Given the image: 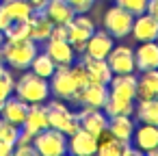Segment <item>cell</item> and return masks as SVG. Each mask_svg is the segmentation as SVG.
I'll return each instance as SVG.
<instances>
[{
	"mask_svg": "<svg viewBox=\"0 0 158 156\" xmlns=\"http://www.w3.org/2000/svg\"><path fill=\"white\" fill-rule=\"evenodd\" d=\"M5 65V61H2V54H0V67H2Z\"/></svg>",
	"mask_w": 158,
	"mask_h": 156,
	"instance_id": "obj_43",
	"label": "cell"
},
{
	"mask_svg": "<svg viewBox=\"0 0 158 156\" xmlns=\"http://www.w3.org/2000/svg\"><path fill=\"white\" fill-rule=\"evenodd\" d=\"M108 93L123 98V100H136V76L132 74H113L108 82Z\"/></svg>",
	"mask_w": 158,
	"mask_h": 156,
	"instance_id": "obj_15",
	"label": "cell"
},
{
	"mask_svg": "<svg viewBox=\"0 0 158 156\" xmlns=\"http://www.w3.org/2000/svg\"><path fill=\"white\" fill-rule=\"evenodd\" d=\"M134 115L141 124H154L158 126V98H149V100H139V104L134 106Z\"/></svg>",
	"mask_w": 158,
	"mask_h": 156,
	"instance_id": "obj_27",
	"label": "cell"
},
{
	"mask_svg": "<svg viewBox=\"0 0 158 156\" xmlns=\"http://www.w3.org/2000/svg\"><path fill=\"white\" fill-rule=\"evenodd\" d=\"M13 154H18V156H33L37 152H35V145L33 143H22V145H15L13 147Z\"/></svg>",
	"mask_w": 158,
	"mask_h": 156,
	"instance_id": "obj_36",
	"label": "cell"
},
{
	"mask_svg": "<svg viewBox=\"0 0 158 156\" xmlns=\"http://www.w3.org/2000/svg\"><path fill=\"white\" fill-rule=\"evenodd\" d=\"M44 13L52 20V24H69L72 18L76 15V11L72 9V5L67 0H48L46 7H44Z\"/></svg>",
	"mask_w": 158,
	"mask_h": 156,
	"instance_id": "obj_22",
	"label": "cell"
},
{
	"mask_svg": "<svg viewBox=\"0 0 158 156\" xmlns=\"http://www.w3.org/2000/svg\"><path fill=\"white\" fill-rule=\"evenodd\" d=\"M13 89H15L13 74L2 65V67H0V102H5L9 95H13Z\"/></svg>",
	"mask_w": 158,
	"mask_h": 156,
	"instance_id": "obj_30",
	"label": "cell"
},
{
	"mask_svg": "<svg viewBox=\"0 0 158 156\" xmlns=\"http://www.w3.org/2000/svg\"><path fill=\"white\" fill-rule=\"evenodd\" d=\"M67 152L74 156H91L98 152V137L78 128L74 134L67 137Z\"/></svg>",
	"mask_w": 158,
	"mask_h": 156,
	"instance_id": "obj_11",
	"label": "cell"
},
{
	"mask_svg": "<svg viewBox=\"0 0 158 156\" xmlns=\"http://www.w3.org/2000/svg\"><path fill=\"white\" fill-rule=\"evenodd\" d=\"M158 98V70H145L136 78V100Z\"/></svg>",
	"mask_w": 158,
	"mask_h": 156,
	"instance_id": "obj_24",
	"label": "cell"
},
{
	"mask_svg": "<svg viewBox=\"0 0 158 156\" xmlns=\"http://www.w3.org/2000/svg\"><path fill=\"white\" fill-rule=\"evenodd\" d=\"M69 70H72V76H74V80H76V85L78 87H85L87 82H89V74H87V67H85V63L80 61V63H72L69 65Z\"/></svg>",
	"mask_w": 158,
	"mask_h": 156,
	"instance_id": "obj_34",
	"label": "cell"
},
{
	"mask_svg": "<svg viewBox=\"0 0 158 156\" xmlns=\"http://www.w3.org/2000/svg\"><path fill=\"white\" fill-rule=\"evenodd\" d=\"M22 128H26L28 132L37 134L46 128H50V121H48V106L44 102L39 104H28V111H26V117H24V124Z\"/></svg>",
	"mask_w": 158,
	"mask_h": 156,
	"instance_id": "obj_17",
	"label": "cell"
},
{
	"mask_svg": "<svg viewBox=\"0 0 158 156\" xmlns=\"http://www.w3.org/2000/svg\"><path fill=\"white\" fill-rule=\"evenodd\" d=\"M0 5H2V9L9 13V18L13 22L28 20L35 13V9H33V5L28 2V0H0Z\"/></svg>",
	"mask_w": 158,
	"mask_h": 156,
	"instance_id": "obj_26",
	"label": "cell"
},
{
	"mask_svg": "<svg viewBox=\"0 0 158 156\" xmlns=\"http://www.w3.org/2000/svg\"><path fill=\"white\" fill-rule=\"evenodd\" d=\"M13 93L20 100H24L26 104H39L50 98V82H48V78L37 76L35 72H24L22 78L15 82Z\"/></svg>",
	"mask_w": 158,
	"mask_h": 156,
	"instance_id": "obj_2",
	"label": "cell"
},
{
	"mask_svg": "<svg viewBox=\"0 0 158 156\" xmlns=\"http://www.w3.org/2000/svg\"><path fill=\"white\" fill-rule=\"evenodd\" d=\"M31 39V24L28 20H22V22H13L7 31H5V39Z\"/></svg>",
	"mask_w": 158,
	"mask_h": 156,
	"instance_id": "obj_31",
	"label": "cell"
},
{
	"mask_svg": "<svg viewBox=\"0 0 158 156\" xmlns=\"http://www.w3.org/2000/svg\"><path fill=\"white\" fill-rule=\"evenodd\" d=\"M67 2L72 5V9H74L76 13H87V11L93 9L95 0H67Z\"/></svg>",
	"mask_w": 158,
	"mask_h": 156,
	"instance_id": "obj_35",
	"label": "cell"
},
{
	"mask_svg": "<svg viewBox=\"0 0 158 156\" xmlns=\"http://www.w3.org/2000/svg\"><path fill=\"white\" fill-rule=\"evenodd\" d=\"M28 24H31V39L37 41V44H46L52 35V20L44 13V11H35L31 18H28Z\"/></svg>",
	"mask_w": 158,
	"mask_h": 156,
	"instance_id": "obj_21",
	"label": "cell"
},
{
	"mask_svg": "<svg viewBox=\"0 0 158 156\" xmlns=\"http://www.w3.org/2000/svg\"><path fill=\"white\" fill-rule=\"evenodd\" d=\"M26 111H28V104L24 100H20L18 95H9L2 102V106H0V117L15 124V126H22L24 117H26Z\"/></svg>",
	"mask_w": 158,
	"mask_h": 156,
	"instance_id": "obj_20",
	"label": "cell"
},
{
	"mask_svg": "<svg viewBox=\"0 0 158 156\" xmlns=\"http://www.w3.org/2000/svg\"><path fill=\"white\" fill-rule=\"evenodd\" d=\"M2 41H5V35H2V33H0V46H2Z\"/></svg>",
	"mask_w": 158,
	"mask_h": 156,
	"instance_id": "obj_42",
	"label": "cell"
},
{
	"mask_svg": "<svg viewBox=\"0 0 158 156\" xmlns=\"http://www.w3.org/2000/svg\"><path fill=\"white\" fill-rule=\"evenodd\" d=\"M130 143H134V147L139 152L147 154L149 150H154L158 145V126H154V124H141V126H136Z\"/></svg>",
	"mask_w": 158,
	"mask_h": 156,
	"instance_id": "obj_19",
	"label": "cell"
},
{
	"mask_svg": "<svg viewBox=\"0 0 158 156\" xmlns=\"http://www.w3.org/2000/svg\"><path fill=\"white\" fill-rule=\"evenodd\" d=\"M134 65L139 72L158 70V44L156 41H141V46L134 50Z\"/></svg>",
	"mask_w": 158,
	"mask_h": 156,
	"instance_id": "obj_18",
	"label": "cell"
},
{
	"mask_svg": "<svg viewBox=\"0 0 158 156\" xmlns=\"http://www.w3.org/2000/svg\"><path fill=\"white\" fill-rule=\"evenodd\" d=\"M44 52H48L56 65H72L76 59V48L67 39H48Z\"/></svg>",
	"mask_w": 158,
	"mask_h": 156,
	"instance_id": "obj_16",
	"label": "cell"
},
{
	"mask_svg": "<svg viewBox=\"0 0 158 156\" xmlns=\"http://www.w3.org/2000/svg\"><path fill=\"white\" fill-rule=\"evenodd\" d=\"M2 61L13 70H28L35 54H37V41L33 39H5L0 46Z\"/></svg>",
	"mask_w": 158,
	"mask_h": 156,
	"instance_id": "obj_1",
	"label": "cell"
},
{
	"mask_svg": "<svg viewBox=\"0 0 158 156\" xmlns=\"http://www.w3.org/2000/svg\"><path fill=\"white\" fill-rule=\"evenodd\" d=\"M95 26H93V20L87 18L85 13H76L72 18V22L67 24V41L76 48V50H82L87 39L93 35Z\"/></svg>",
	"mask_w": 158,
	"mask_h": 156,
	"instance_id": "obj_8",
	"label": "cell"
},
{
	"mask_svg": "<svg viewBox=\"0 0 158 156\" xmlns=\"http://www.w3.org/2000/svg\"><path fill=\"white\" fill-rule=\"evenodd\" d=\"M156 44H158V37H156Z\"/></svg>",
	"mask_w": 158,
	"mask_h": 156,
	"instance_id": "obj_44",
	"label": "cell"
},
{
	"mask_svg": "<svg viewBox=\"0 0 158 156\" xmlns=\"http://www.w3.org/2000/svg\"><path fill=\"white\" fill-rule=\"evenodd\" d=\"M147 154H149V156H158V145H156V147H154V150H149V152H147Z\"/></svg>",
	"mask_w": 158,
	"mask_h": 156,
	"instance_id": "obj_41",
	"label": "cell"
},
{
	"mask_svg": "<svg viewBox=\"0 0 158 156\" xmlns=\"http://www.w3.org/2000/svg\"><path fill=\"white\" fill-rule=\"evenodd\" d=\"M85 67H87V74H89V80H95V82H102V85H108L110 78H113V72L106 63V59H93V57H87L82 59Z\"/></svg>",
	"mask_w": 158,
	"mask_h": 156,
	"instance_id": "obj_25",
	"label": "cell"
},
{
	"mask_svg": "<svg viewBox=\"0 0 158 156\" xmlns=\"http://www.w3.org/2000/svg\"><path fill=\"white\" fill-rule=\"evenodd\" d=\"M145 13H149L152 18H156V20H158V0H149V2H147V9H145Z\"/></svg>",
	"mask_w": 158,
	"mask_h": 156,
	"instance_id": "obj_38",
	"label": "cell"
},
{
	"mask_svg": "<svg viewBox=\"0 0 158 156\" xmlns=\"http://www.w3.org/2000/svg\"><path fill=\"white\" fill-rule=\"evenodd\" d=\"M18 134H20V126H15V124H11V121L0 117V141H7V143L15 145Z\"/></svg>",
	"mask_w": 158,
	"mask_h": 156,
	"instance_id": "obj_32",
	"label": "cell"
},
{
	"mask_svg": "<svg viewBox=\"0 0 158 156\" xmlns=\"http://www.w3.org/2000/svg\"><path fill=\"white\" fill-rule=\"evenodd\" d=\"M48 106V121H50V128H56L61 132H65L67 137L74 134L78 128H80V121H78V115L72 113L61 100H54Z\"/></svg>",
	"mask_w": 158,
	"mask_h": 156,
	"instance_id": "obj_5",
	"label": "cell"
},
{
	"mask_svg": "<svg viewBox=\"0 0 158 156\" xmlns=\"http://www.w3.org/2000/svg\"><path fill=\"white\" fill-rule=\"evenodd\" d=\"M95 154H102V156H130V154H141L136 147H132L130 143H123L119 139H115L108 128L98 137V152Z\"/></svg>",
	"mask_w": 158,
	"mask_h": 156,
	"instance_id": "obj_12",
	"label": "cell"
},
{
	"mask_svg": "<svg viewBox=\"0 0 158 156\" xmlns=\"http://www.w3.org/2000/svg\"><path fill=\"white\" fill-rule=\"evenodd\" d=\"M106 98H108V85H102V82L89 80L85 87H78L69 100H72L74 104H80V106L102 108L104 102H106Z\"/></svg>",
	"mask_w": 158,
	"mask_h": 156,
	"instance_id": "obj_6",
	"label": "cell"
},
{
	"mask_svg": "<svg viewBox=\"0 0 158 156\" xmlns=\"http://www.w3.org/2000/svg\"><path fill=\"white\" fill-rule=\"evenodd\" d=\"M13 147L15 145L7 143V141H0V156H11L13 154Z\"/></svg>",
	"mask_w": 158,
	"mask_h": 156,
	"instance_id": "obj_39",
	"label": "cell"
},
{
	"mask_svg": "<svg viewBox=\"0 0 158 156\" xmlns=\"http://www.w3.org/2000/svg\"><path fill=\"white\" fill-rule=\"evenodd\" d=\"M28 2L33 5V9H35V11H44V7H46L48 0H28Z\"/></svg>",
	"mask_w": 158,
	"mask_h": 156,
	"instance_id": "obj_40",
	"label": "cell"
},
{
	"mask_svg": "<svg viewBox=\"0 0 158 156\" xmlns=\"http://www.w3.org/2000/svg\"><path fill=\"white\" fill-rule=\"evenodd\" d=\"M132 22H134V15L130 11H126L123 7H119V5L110 7L104 13V31L115 39L128 37L130 31H132Z\"/></svg>",
	"mask_w": 158,
	"mask_h": 156,
	"instance_id": "obj_4",
	"label": "cell"
},
{
	"mask_svg": "<svg viewBox=\"0 0 158 156\" xmlns=\"http://www.w3.org/2000/svg\"><path fill=\"white\" fill-rule=\"evenodd\" d=\"M106 63L113 74H132L136 70L134 65V50L128 46H113V50L106 57Z\"/></svg>",
	"mask_w": 158,
	"mask_h": 156,
	"instance_id": "obj_9",
	"label": "cell"
},
{
	"mask_svg": "<svg viewBox=\"0 0 158 156\" xmlns=\"http://www.w3.org/2000/svg\"><path fill=\"white\" fill-rule=\"evenodd\" d=\"M134 128L136 126H134V121H132L130 115H113V117H108V132L115 139L123 141V143H130L132 141Z\"/></svg>",
	"mask_w": 158,
	"mask_h": 156,
	"instance_id": "obj_23",
	"label": "cell"
},
{
	"mask_svg": "<svg viewBox=\"0 0 158 156\" xmlns=\"http://www.w3.org/2000/svg\"><path fill=\"white\" fill-rule=\"evenodd\" d=\"M33 145L41 156H63L67 154V134L56 128H46L35 134Z\"/></svg>",
	"mask_w": 158,
	"mask_h": 156,
	"instance_id": "obj_3",
	"label": "cell"
},
{
	"mask_svg": "<svg viewBox=\"0 0 158 156\" xmlns=\"http://www.w3.org/2000/svg\"><path fill=\"white\" fill-rule=\"evenodd\" d=\"M102 111L108 117H113V115H132L134 113V100H123V98H117V95L108 93Z\"/></svg>",
	"mask_w": 158,
	"mask_h": 156,
	"instance_id": "obj_28",
	"label": "cell"
},
{
	"mask_svg": "<svg viewBox=\"0 0 158 156\" xmlns=\"http://www.w3.org/2000/svg\"><path fill=\"white\" fill-rule=\"evenodd\" d=\"M11 24H13V20H11V18H9V13L2 9V5H0V33L5 35V31H7Z\"/></svg>",
	"mask_w": 158,
	"mask_h": 156,
	"instance_id": "obj_37",
	"label": "cell"
},
{
	"mask_svg": "<svg viewBox=\"0 0 158 156\" xmlns=\"http://www.w3.org/2000/svg\"><path fill=\"white\" fill-rule=\"evenodd\" d=\"M130 35H132L136 41H156V37H158V20L152 18L149 13L134 15Z\"/></svg>",
	"mask_w": 158,
	"mask_h": 156,
	"instance_id": "obj_14",
	"label": "cell"
},
{
	"mask_svg": "<svg viewBox=\"0 0 158 156\" xmlns=\"http://www.w3.org/2000/svg\"><path fill=\"white\" fill-rule=\"evenodd\" d=\"M48 82H50V95H54L56 100H69L74 95V91L78 89L69 65H56V70L48 78Z\"/></svg>",
	"mask_w": 158,
	"mask_h": 156,
	"instance_id": "obj_7",
	"label": "cell"
},
{
	"mask_svg": "<svg viewBox=\"0 0 158 156\" xmlns=\"http://www.w3.org/2000/svg\"><path fill=\"white\" fill-rule=\"evenodd\" d=\"M78 121L80 128L100 137L106 128H108V115L102 108H93V106H82V111L78 113Z\"/></svg>",
	"mask_w": 158,
	"mask_h": 156,
	"instance_id": "obj_10",
	"label": "cell"
},
{
	"mask_svg": "<svg viewBox=\"0 0 158 156\" xmlns=\"http://www.w3.org/2000/svg\"><path fill=\"white\" fill-rule=\"evenodd\" d=\"M28 70L35 72V74L41 76V78H50V76L54 74V70H56V63L52 61V57H50L48 52H37Z\"/></svg>",
	"mask_w": 158,
	"mask_h": 156,
	"instance_id": "obj_29",
	"label": "cell"
},
{
	"mask_svg": "<svg viewBox=\"0 0 158 156\" xmlns=\"http://www.w3.org/2000/svg\"><path fill=\"white\" fill-rule=\"evenodd\" d=\"M115 2L119 7H123L126 11H130L132 15H141V13H145L149 0H115Z\"/></svg>",
	"mask_w": 158,
	"mask_h": 156,
	"instance_id": "obj_33",
	"label": "cell"
},
{
	"mask_svg": "<svg viewBox=\"0 0 158 156\" xmlns=\"http://www.w3.org/2000/svg\"><path fill=\"white\" fill-rule=\"evenodd\" d=\"M113 46H115V37H110L106 31H93V35L87 39L82 52L93 59H106L108 52L113 50Z\"/></svg>",
	"mask_w": 158,
	"mask_h": 156,
	"instance_id": "obj_13",
	"label": "cell"
}]
</instances>
